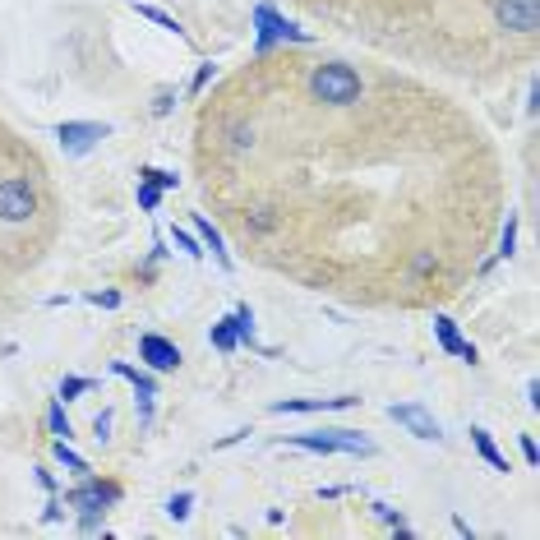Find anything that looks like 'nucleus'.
Here are the masks:
<instances>
[{"mask_svg": "<svg viewBox=\"0 0 540 540\" xmlns=\"http://www.w3.org/2000/svg\"><path fill=\"white\" fill-rule=\"evenodd\" d=\"M360 74L351 70V65H319V70L310 74V93L314 102H328V107H351V102H360Z\"/></svg>", "mask_w": 540, "mask_h": 540, "instance_id": "f257e3e1", "label": "nucleus"}, {"mask_svg": "<svg viewBox=\"0 0 540 540\" xmlns=\"http://www.w3.org/2000/svg\"><path fill=\"white\" fill-rule=\"evenodd\" d=\"M120 499V485H111V480H93L84 476V485L79 490L65 494V508H74V513H107V504H116Z\"/></svg>", "mask_w": 540, "mask_h": 540, "instance_id": "f03ea898", "label": "nucleus"}, {"mask_svg": "<svg viewBox=\"0 0 540 540\" xmlns=\"http://www.w3.org/2000/svg\"><path fill=\"white\" fill-rule=\"evenodd\" d=\"M254 24H259V42H254L259 51H268L273 42H310V33L296 28L291 19H282L273 5H259V10H254Z\"/></svg>", "mask_w": 540, "mask_h": 540, "instance_id": "7ed1b4c3", "label": "nucleus"}, {"mask_svg": "<svg viewBox=\"0 0 540 540\" xmlns=\"http://www.w3.org/2000/svg\"><path fill=\"white\" fill-rule=\"evenodd\" d=\"M37 213V194L28 190V180H0V222H28Z\"/></svg>", "mask_w": 540, "mask_h": 540, "instance_id": "20e7f679", "label": "nucleus"}, {"mask_svg": "<svg viewBox=\"0 0 540 540\" xmlns=\"http://www.w3.org/2000/svg\"><path fill=\"white\" fill-rule=\"evenodd\" d=\"M107 125H97V120H65L56 130V139H60V148L70 157H84V153H93L97 148V139H107Z\"/></svg>", "mask_w": 540, "mask_h": 540, "instance_id": "39448f33", "label": "nucleus"}, {"mask_svg": "<svg viewBox=\"0 0 540 540\" xmlns=\"http://www.w3.org/2000/svg\"><path fill=\"white\" fill-rule=\"evenodd\" d=\"M494 19L508 33H536L540 28V0H499L494 5Z\"/></svg>", "mask_w": 540, "mask_h": 540, "instance_id": "423d86ee", "label": "nucleus"}, {"mask_svg": "<svg viewBox=\"0 0 540 540\" xmlns=\"http://www.w3.org/2000/svg\"><path fill=\"white\" fill-rule=\"evenodd\" d=\"M388 416H393L397 425H402V430L416 434V439H434V444L444 439V430H439V420H434L430 411L420 407V402H397V407H388Z\"/></svg>", "mask_w": 540, "mask_h": 540, "instance_id": "0eeeda50", "label": "nucleus"}, {"mask_svg": "<svg viewBox=\"0 0 540 540\" xmlns=\"http://www.w3.org/2000/svg\"><path fill=\"white\" fill-rule=\"evenodd\" d=\"M139 360H144L148 370H157V374H167V370H180V347L176 342H167V337H157V333H144L139 337Z\"/></svg>", "mask_w": 540, "mask_h": 540, "instance_id": "6e6552de", "label": "nucleus"}, {"mask_svg": "<svg viewBox=\"0 0 540 540\" xmlns=\"http://www.w3.org/2000/svg\"><path fill=\"white\" fill-rule=\"evenodd\" d=\"M434 337H439V347H444L448 356H462L467 365H476V360H480V351L471 347L462 333H457V324L448 319V314H434Z\"/></svg>", "mask_w": 540, "mask_h": 540, "instance_id": "1a4fd4ad", "label": "nucleus"}, {"mask_svg": "<svg viewBox=\"0 0 540 540\" xmlns=\"http://www.w3.org/2000/svg\"><path fill=\"white\" fill-rule=\"evenodd\" d=\"M356 397H282L273 402V416H287V411H337V407H351Z\"/></svg>", "mask_w": 540, "mask_h": 540, "instance_id": "9d476101", "label": "nucleus"}, {"mask_svg": "<svg viewBox=\"0 0 540 540\" xmlns=\"http://www.w3.org/2000/svg\"><path fill=\"white\" fill-rule=\"evenodd\" d=\"M111 374L130 379V384H134V397H157V379H153V374H144V370H134L130 360H116V365H111Z\"/></svg>", "mask_w": 540, "mask_h": 540, "instance_id": "9b49d317", "label": "nucleus"}, {"mask_svg": "<svg viewBox=\"0 0 540 540\" xmlns=\"http://www.w3.org/2000/svg\"><path fill=\"white\" fill-rule=\"evenodd\" d=\"M471 444H476V453L485 457V462H490L494 471H508V457L499 453V444L490 439V430H480V425H471Z\"/></svg>", "mask_w": 540, "mask_h": 540, "instance_id": "f8f14e48", "label": "nucleus"}, {"mask_svg": "<svg viewBox=\"0 0 540 540\" xmlns=\"http://www.w3.org/2000/svg\"><path fill=\"white\" fill-rule=\"evenodd\" d=\"M194 231H199V240H204L208 250L217 254V264L231 268V254H227V245H222V231H217L213 222H208V217H194Z\"/></svg>", "mask_w": 540, "mask_h": 540, "instance_id": "ddd939ff", "label": "nucleus"}, {"mask_svg": "<svg viewBox=\"0 0 540 540\" xmlns=\"http://www.w3.org/2000/svg\"><path fill=\"white\" fill-rule=\"evenodd\" d=\"M287 444L291 448H300V453H337V439H333V434H296V439H287Z\"/></svg>", "mask_w": 540, "mask_h": 540, "instance_id": "4468645a", "label": "nucleus"}, {"mask_svg": "<svg viewBox=\"0 0 540 540\" xmlns=\"http://www.w3.org/2000/svg\"><path fill=\"white\" fill-rule=\"evenodd\" d=\"M208 342H213L217 351H236L240 337H236V328H231V319H217V324L208 328Z\"/></svg>", "mask_w": 540, "mask_h": 540, "instance_id": "2eb2a0df", "label": "nucleus"}, {"mask_svg": "<svg viewBox=\"0 0 540 540\" xmlns=\"http://www.w3.org/2000/svg\"><path fill=\"white\" fill-rule=\"evenodd\" d=\"M227 319H231V328H236L240 342H250V347H254V310H250V305H236Z\"/></svg>", "mask_w": 540, "mask_h": 540, "instance_id": "dca6fc26", "label": "nucleus"}, {"mask_svg": "<svg viewBox=\"0 0 540 540\" xmlns=\"http://www.w3.org/2000/svg\"><path fill=\"white\" fill-rule=\"evenodd\" d=\"M56 462H60V467H70L74 476H88V457L74 453L70 439H56Z\"/></svg>", "mask_w": 540, "mask_h": 540, "instance_id": "f3484780", "label": "nucleus"}, {"mask_svg": "<svg viewBox=\"0 0 540 540\" xmlns=\"http://www.w3.org/2000/svg\"><path fill=\"white\" fill-rule=\"evenodd\" d=\"M93 388H97V379H84V374H65V379H60V397H65V402L93 393Z\"/></svg>", "mask_w": 540, "mask_h": 540, "instance_id": "a211bd4d", "label": "nucleus"}, {"mask_svg": "<svg viewBox=\"0 0 540 540\" xmlns=\"http://www.w3.org/2000/svg\"><path fill=\"white\" fill-rule=\"evenodd\" d=\"M134 10L144 14V19H153V24H157V28H167V33L185 37V28H180V24H176V19H171V14H162V10H157V5H139V0H134Z\"/></svg>", "mask_w": 540, "mask_h": 540, "instance_id": "6ab92c4d", "label": "nucleus"}, {"mask_svg": "<svg viewBox=\"0 0 540 540\" xmlns=\"http://www.w3.org/2000/svg\"><path fill=\"white\" fill-rule=\"evenodd\" d=\"M374 517H379V522H388V527L397 531V536H411V527H407V517L397 513L393 504H374Z\"/></svg>", "mask_w": 540, "mask_h": 540, "instance_id": "aec40b11", "label": "nucleus"}, {"mask_svg": "<svg viewBox=\"0 0 540 540\" xmlns=\"http://www.w3.org/2000/svg\"><path fill=\"white\" fill-rule=\"evenodd\" d=\"M190 508H194V494L190 490H180V494H171V499H167V517H171V522H185Z\"/></svg>", "mask_w": 540, "mask_h": 540, "instance_id": "412c9836", "label": "nucleus"}, {"mask_svg": "<svg viewBox=\"0 0 540 540\" xmlns=\"http://www.w3.org/2000/svg\"><path fill=\"white\" fill-rule=\"evenodd\" d=\"M139 180H148V185H157V190H176V171H162V167H144L139 171Z\"/></svg>", "mask_w": 540, "mask_h": 540, "instance_id": "4be33fe9", "label": "nucleus"}, {"mask_svg": "<svg viewBox=\"0 0 540 540\" xmlns=\"http://www.w3.org/2000/svg\"><path fill=\"white\" fill-rule=\"evenodd\" d=\"M47 425H51V434H56V439H70V420H65V407H60V402H51V411H47Z\"/></svg>", "mask_w": 540, "mask_h": 540, "instance_id": "5701e85b", "label": "nucleus"}, {"mask_svg": "<svg viewBox=\"0 0 540 540\" xmlns=\"http://www.w3.org/2000/svg\"><path fill=\"white\" fill-rule=\"evenodd\" d=\"M517 250V213H508L504 222V236H499V259H508V254Z\"/></svg>", "mask_w": 540, "mask_h": 540, "instance_id": "b1692460", "label": "nucleus"}, {"mask_svg": "<svg viewBox=\"0 0 540 540\" xmlns=\"http://www.w3.org/2000/svg\"><path fill=\"white\" fill-rule=\"evenodd\" d=\"M171 240H176V250H185V254H190V259H204V250H199V240H194L190 236V231H171Z\"/></svg>", "mask_w": 540, "mask_h": 540, "instance_id": "393cba45", "label": "nucleus"}, {"mask_svg": "<svg viewBox=\"0 0 540 540\" xmlns=\"http://www.w3.org/2000/svg\"><path fill=\"white\" fill-rule=\"evenodd\" d=\"M157 204H162V190H157V185H148V180H139V208H148V213H153Z\"/></svg>", "mask_w": 540, "mask_h": 540, "instance_id": "a878e982", "label": "nucleus"}, {"mask_svg": "<svg viewBox=\"0 0 540 540\" xmlns=\"http://www.w3.org/2000/svg\"><path fill=\"white\" fill-rule=\"evenodd\" d=\"M111 425H116V416H111V411H97V416H93V434L102 439V444L111 439Z\"/></svg>", "mask_w": 540, "mask_h": 540, "instance_id": "bb28decb", "label": "nucleus"}, {"mask_svg": "<svg viewBox=\"0 0 540 540\" xmlns=\"http://www.w3.org/2000/svg\"><path fill=\"white\" fill-rule=\"evenodd\" d=\"M171 107H176V93H171V88H162V93L153 97V116H171Z\"/></svg>", "mask_w": 540, "mask_h": 540, "instance_id": "cd10ccee", "label": "nucleus"}, {"mask_svg": "<svg viewBox=\"0 0 540 540\" xmlns=\"http://www.w3.org/2000/svg\"><path fill=\"white\" fill-rule=\"evenodd\" d=\"M231 148H254V130H245V125H231Z\"/></svg>", "mask_w": 540, "mask_h": 540, "instance_id": "c85d7f7f", "label": "nucleus"}, {"mask_svg": "<svg viewBox=\"0 0 540 540\" xmlns=\"http://www.w3.org/2000/svg\"><path fill=\"white\" fill-rule=\"evenodd\" d=\"M93 305H102V310H116L120 305V291H97V296H88Z\"/></svg>", "mask_w": 540, "mask_h": 540, "instance_id": "c756f323", "label": "nucleus"}, {"mask_svg": "<svg viewBox=\"0 0 540 540\" xmlns=\"http://www.w3.org/2000/svg\"><path fill=\"white\" fill-rule=\"evenodd\" d=\"M522 457H527L531 467H540V448H536V439H531V434H522Z\"/></svg>", "mask_w": 540, "mask_h": 540, "instance_id": "7c9ffc66", "label": "nucleus"}, {"mask_svg": "<svg viewBox=\"0 0 540 540\" xmlns=\"http://www.w3.org/2000/svg\"><path fill=\"white\" fill-rule=\"evenodd\" d=\"M208 79H213V65H199V74H194L190 93H204V88H208Z\"/></svg>", "mask_w": 540, "mask_h": 540, "instance_id": "2f4dec72", "label": "nucleus"}, {"mask_svg": "<svg viewBox=\"0 0 540 540\" xmlns=\"http://www.w3.org/2000/svg\"><path fill=\"white\" fill-rule=\"evenodd\" d=\"M139 425H153V397H139Z\"/></svg>", "mask_w": 540, "mask_h": 540, "instance_id": "473e14b6", "label": "nucleus"}, {"mask_svg": "<svg viewBox=\"0 0 540 540\" xmlns=\"http://www.w3.org/2000/svg\"><path fill=\"white\" fill-rule=\"evenodd\" d=\"M42 522H60V504H56V499H51V504H47V513H42Z\"/></svg>", "mask_w": 540, "mask_h": 540, "instance_id": "72a5a7b5", "label": "nucleus"}]
</instances>
